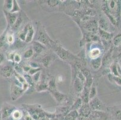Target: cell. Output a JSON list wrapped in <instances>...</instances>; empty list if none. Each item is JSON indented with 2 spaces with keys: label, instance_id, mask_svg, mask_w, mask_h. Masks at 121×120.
<instances>
[{
  "label": "cell",
  "instance_id": "cell-21",
  "mask_svg": "<svg viewBox=\"0 0 121 120\" xmlns=\"http://www.w3.org/2000/svg\"><path fill=\"white\" fill-rule=\"evenodd\" d=\"M13 7V0H6L4 1V11L10 12Z\"/></svg>",
  "mask_w": 121,
  "mask_h": 120
},
{
  "label": "cell",
  "instance_id": "cell-24",
  "mask_svg": "<svg viewBox=\"0 0 121 120\" xmlns=\"http://www.w3.org/2000/svg\"><path fill=\"white\" fill-rule=\"evenodd\" d=\"M14 41H15V37H14L13 34L7 31V34L5 36V42L9 45H12Z\"/></svg>",
  "mask_w": 121,
  "mask_h": 120
},
{
  "label": "cell",
  "instance_id": "cell-6",
  "mask_svg": "<svg viewBox=\"0 0 121 120\" xmlns=\"http://www.w3.org/2000/svg\"><path fill=\"white\" fill-rule=\"evenodd\" d=\"M54 47H55L54 51L56 53L57 55L59 56V58H61V59L66 60L71 56L69 52L62 48L61 46H58V45H56V44Z\"/></svg>",
  "mask_w": 121,
  "mask_h": 120
},
{
  "label": "cell",
  "instance_id": "cell-9",
  "mask_svg": "<svg viewBox=\"0 0 121 120\" xmlns=\"http://www.w3.org/2000/svg\"><path fill=\"white\" fill-rule=\"evenodd\" d=\"M91 109L88 104H82V106L79 109V114L80 115L87 118L91 115Z\"/></svg>",
  "mask_w": 121,
  "mask_h": 120
},
{
  "label": "cell",
  "instance_id": "cell-22",
  "mask_svg": "<svg viewBox=\"0 0 121 120\" xmlns=\"http://www.w3.org/2000/svg\"><path fill=\"white\" fill-rule=\"evenodd\" d=\"M82 105V99L81 98H78V99L73 103V105L72 106V111H77L78 109L80 108Z\"/></svg>",
  "mask_w": 121,
  "mask_h": 120
},
{
  "label": "cell",
  "instance_id": "cell-40",
  "mask_svg": "<svg viewBox=\"0 0 121 120\" xmlns=\"http://www.w3.org/2000/svg\"><path fill=\"white\" fill-rule=\"evenodd\" d=\"M40 68H37V69H33V68H30V69L28 71V73H29V75L33 76L35 74H36V73L39 72L40 71Z\"/></svg>",
  "mask_w": 121,
  "mask_h": 120
},
{
  "label": "cell",
  "instance_id": "cell-8",
  "mask_svg": "<svg viewBox=\"0 0 121 120\" xmlns=\"http://www.w3.org/2000/svg\"><path fill=\"white\" fill-rule=\"evenodd\" d=\"M15 70L9 66H5L0 69V75L4 78H10L14 74Z\"/></svg>",
  "mask_w": 121,
  "mask_h": 120
},
{
  "label": "cell",
  "instance_id": "cell-43",
  "mask_svg": "<svg viewBox=\"0 0 121 120\" xmlns=\"http://www.w3.org/2000/svg\"><path fill=\"white\" fill-rule=\"evenodd\" d=\"M115 117L117 120H121V111H118L115 112Z\"/></svg>",
  "mask_w": 121,
  "mask_h": 120
},
{
  "label": "cell",
  "instance_id": "cell-4",
  "mask_svg": "<svg viewBox=\"0 0 121 120\" xmlns=\"http://www.w3.org/2000/svg\"><path fill=\"white\" fill-rule=\"evenodd\" d=\"M16 107L10 104L7 103H4L1 109L2 112V120H6L9 116L12 115V113L16 109Z\"/></svg>",
  "mask_w": 121,
  "mask_h": 120
},
{
  "label": "cell",
  "instance_id": "cell-20",
  "mask_svg": "<svg viewBox=\"0 0 121 120\" xmlns=\"http://www.w3.org/2000/svg\"><path fill=\"white\" fill-rule=\"evenodd\" d=\"M99 34L101 36V37L103 39L105 40H108L112 38V34L111 33H110L108 31H105L102 30L101 29H99Z\"/></svg>",
  "mask_w": 121,
  "mask_h": 120
},
{
  "label": "cell",
  "instance_id": "cell-28",
  "mask_svg": "<svg viewBox=\"0 0 121 120\" xmlns=\"http://www.w3.org/2000/svg\"><path fill=\"white\" fill-rule=\"evenodd\" d=\"M34 54H35V52H34L32 48H30V49H28V50H27L24 53L23 57L26 59H30V58H31L34 55Z\"/></svg>",
  "mask_w": 121,
  "mask_h": 120
},
{
  "label": "cell",
  "instance_id": "cell-5",
  "mask_svg": "<svg viewBox=\"0 0 121 120\" xmlns=\"http://www.w3.org/2000/svg\"><path fill=\"white\" fill-rule=\"evenodd\" d=\"M89 104L91 110L93 111H101L104 109V104L97 97L91 99L89 101Z\"/></svg>",
  "mask_w": 121,
  "mask_h": 120
},
{
  "label": "cell",
  "instance_id": "cell-14",
  "mask_svg": "<svg viewBox=\"0 0 121 120\" xmlns=\"http://www.w3.org/2000/svg\"><path fill=\"white\" fill-rule=\"evenodd\" d=\"M35 34V29H34L33 26V25H31V24H30L29 27V29H28V33H27L26 38H25V42L30 43L31 41H32L34 39Z\"/></svg>",
  "mask_w": 121,
  "mask_h": 120
},
{
  "label": "cell",
  "instance_id": "cell-3",
  "mask_svg": "<svg viewBox=\"0 0 121 120\" xmlns=\"http://www.w3.org/2000/svg\"><path fill=\"white\" fill-rule=\"evenodd\" d=\"M25 90L21 86L16 84H12L10 88V99L12 101H15L22 95Z\"/></svg>",
  "mask_w": 121,
  "mask_h": 120
},
{
  "label": "cell",
  "instance_id": "cell-12",
  "mask_svg": "<svg viewBox=\"0 0 121 120\" xmlns=\"http://www.w3.org/2000/svg\"><path fill=\"white\" fill-rule=\"evenodd\" d=\"M84 83L81 82L80 79L77 78H75L73 81V88L76 92H81L84 89Z\"/></svg>",
  "mask_w": 121,
  "mask_h": 120
},
{
  "label": "cell",
  "instance_id": "cell-26",
  "mask_svg": "<svg viewBox=\"0 0 121 120\" xmlns=\"http://www.w3.org/2000/svg\"><path fill=\"white\" fill-rule=\"evenodd\" d=\"M36 90L37 91H39V92L48 90V83H46L45 82H41V83H40L39 84H38L37 85V87H36Z\"/></svg>",
  "mask_w": 121,
  "mask_h": 120
},
{
  "label": "cell",
  "instance_id": "cell-32",
  "mask_svg": "<svg viewBox=\"0 0 121 120\" xmlns=\"http://www.w3.org/2000/svg\"><path fill=\"white\" fill-rule=\"evenodd\" d=\"M24 77L25 79V80H26V82H27V83H28V85L29 86L33 85L34 81L33 80L32 78L31 77L30 75H29V74H24Z\"/></svg>",
  "mask_w": 121,
  "mask_h": 120
},
{
  "label": "cell",
  "instance_id": "cell-45",
  "mask_svg": "<svg viewBox=\"0 0 121 120\" xmlns=\"http://www.w3.org/2000/svg\"><path fill=\"white\" fill-rule=\"evenodd\" d=\"M25 120H34L33 118H32L31 116H30L29 115H27L25 116Z\"/></svg>",
  "mask_w": 121,
  "mask_h": 120
},
{
  "label": "cell",
  "instance_id": "cell-33",
  "mask_svg": "<svg viewBox=\"0 0 121 120\" xmlns=\"http://www.w3.org/2000/svg\"><path fill=\"white\" fill-rule=\"evenodd\" d=\"M110 77H111L112 78V81H114V82H116V83H117L119 85H121V78H119L118 76H113L112 74H109ZM109 79H111V78H108Z\"/></svg>",
  "mask_w": 121,
  "mask_h": 120
},
{
  "label": "cell",
  "instance_id": "cell-17",
  "mask_svg": "<svg viewBox=\"0 0 121 120\" xmlns=\"http://www.w3.org/2000/svg\"><path fill=\"white\" fill-rule=\"evenodd\" d=\"M31 24H28L27 25H25L24 26V29L20 31V33H19V38L21 40L23 41H25V38H26V36H27V33H28V31L29 29V27H30V25Z\"/></svg>",
  "mask_w": 121,
  "mask_h": 120
},
{
  "label": "cell",
  "instance_id": "cell-29",
  "mask_svg": "<svg viewBox=\"0 0 121 120\" xmlns=\"http://www.w3.org/2000/svg\"><path fill=\"white\" fill-rule=\"evenodd\" d=\"M78 116L77 111H72L66 116L68 120H74Z\"/></svg>",
  "mask_w": 121,
  "mask_h": 120
},
{
  "label": "cell",
  "instance_id": "cell-11",
  "mask_svg": "<svg viewBox=\"0 0 121 120\" xmlns=\"http://www.w3.org/2000/svg\"><path fill=\"white\" fill-rule=\"evenodd\" d=\"M45 46H44L38 41H35L33 43V50L36 54H39L45 49Z\"/></svg>",
  "mask_w": 121,
  "mask_h": 120
},
{
  "label": "cell",
  "instance_id": "cell-37",
  "mask_svg": "<svg viewBox=\"0 0 121 120\" xmlns=\"http://www.w3.org/2000/svg\"><path fill=\"white\" fill-rule=\"evenodd\" d=\"M22 59V57L21 55L20 54H19L17 53H16L15 55V57H14V59H13V62H15L16 64H19V62L21 61Z\"/></svg>",
  "mask_w": 121,
  "mask_h": 120
},
{
  "label": "cell",
  "instance_id": "cell-39",
  "mask_svg": "<svg viewBox=\"0 0 121 120\" xmlns=\"http://www.w3.org/2000/svg\"><path fill=\"white\" fill-rule=\"evenodd\" d=\"M15 71L16 73H17V74H21V75H23V73H24L22 68L21 67H20V66H17V64L16 65V66H15Z\"/></svg>",
  "mask_w": 121,
  "mask_h": 120
},
{
  "label": "cell",
  "instance_id": "cell-16",
  "mask_svg": "<svg viewBox=\"0 0 121 120\" xmlns=\"http://www.w3.org/2000/svg\"><path fill=\"white\" fill-rule=\"evenodd\" d=\"M50 92H51V94H52L54 99H56V100L58 102H61V101L63 100V99L65 97V95L59 92V91H57V89L51 91Z\"/></svg>",
  "mask_w": 121,
  "mask_h": 120
},
{
  "label": "cell",
  "instance_id": "cell-18",
  "mask_svg": "<svg viewBox=\"0 0 121 120\" xmlns=\"http://www.w3.org/2000/svg\"><path fill=\"white\" fill-rule=\"evenodd\" d=\"M98 24L99 29L105 31H108V28H109V26H108L107 22L105 21V19H101L99 21Z\"/></svg>",
  "mask_w": 121,
  "mask_h": 120
},
{
  "label": "cell",
  "instance_id": "cell-41",
  "mask_svg": "<svg viewBox=\"0 0 121 120\" xmlns=\"http://www.w3.org/2000/svg\"><path fill=\"white\" fill-rule=\"evenodd\" d=\"M16 53L14 52H9V54H7V59H8L9 61H13L14 57H15V55Z\"/></svg>",
  "mask_w": 121,
  "mask_h": 120
},
{
  "label": "cell",
  "instance_id": "cell-35",
  "mask_svg": "<svg viewBox=\"0 0 121 120\" xmlns=\"http://www.w3.org/2000/svg\"><path fill=\"white\" fill-rule=\"evenodd\" d=\"M111 69H112V73H113V74L114 76H118L119 77L120 75L119 74L118 70H117V66H116V64H113L111 67Z\"/></svg>",
  "mask_w": 121,
  "mask_h": 120
},
{
  "label": "cell",
  "instance_id": "cell-38",
  "mask_svg": "<svg viewBox=\"0 0 121 120\" xmlns=\"http://www.w3.org/2000/svg\"><path fill=\"white\" fill-rule=\"evenodd\" d=\"M40 74H41V73H40V71H39V72L36 73V74H35L34 75H33L32 79L33 80L34 82H38L40 79Z\"/></svg>",
  "mask_w": 121,
  "mask_h": 120
},
{
  "label": "cell",
  "instance_id": "cell-44",
  "mask_svg": "<svg viewBox=\"0 0 121 120\" xmlns=\"http://www.w3.org/2000/svg\"><path fill=\"white\" fill-rule=\"evenodd\" d=\"M30 67L31 68H33V69H37V68H39V66L37 64L36 62H31L30 64Z\"/></svg>",
  "mask_w": 121,
  "mask_h": 120
},
{
  "label": "cell",
  "instance_id": "cell-25",
  "mask_svg": "<svg viewBox=\"0 0 121 120\" xmlns=\"http://www.w3.org/2000/svg\"><path fill=\"white\" fill-rule=\"evenodd\" d=\"M21 8L19 5L18 3L16 0H13V7L12 9L10 11V13H17L20 12Z\"/></svg>",
  "mask_w": 121,
  "mask_h": 120
},
{
  "label": "cell",
  "instance_id": "cell-36",
  "mask_svg": "<svg viewBox=\"0 0 121 120\" xmlns=\"http://www.w3.org/2000/svg\"><path fill=\"white\" fill-rule=\"evenodd\" d=\"M113 41V43L115 46H118L121 42V34H119L116 36V37H114Z\"/></svg>",
  "mask_w": 121,
  "mask_h": 120
},
{
  "label": "cell",
  "instance_id": "cell-19",
  "mask_svg": "<svg viewBox=\"0 0 121 120\" xmlns=\"http://www.w3.org/2000/svg\"><path fill=\"white\" fill-rule=\"evenodd\" d=\"M11 116L13 118V120H21L23 116V114L21 111H20L19 109H16L13 112Z\"/></svg>",
  "mask_w": 121,
  "mask_h": 120
},
{
  "label": "cell",
  "instance_id": "cell-47",
  "mask_svg": "<svg viewBox=\"0 0 121 120\" xmlns=\"http://www.w3.org/2000/svg\"><path fill=\"white\" fill-rule=\"evenodd\" d=\"M120 64H121V62H120Z\"/></svg>",
  "mask_w": 121,
  "mask_h": 120
},
{
  "label": "cell",
  "instance_id": "cell-15",
  "mask_svg": "<svg viewBox=\"0 0 121 120\" xmlns=\"http://www.w3.org/2000/svg\"><path fill=\"white\" fill-rule=\"evenodd\" d=\"M91 65L95 70H98L100 69L102 65V58L101 57H98L97 58L91 59Z\"/></svg>",
  "mask_w": 121,
  "mask_h": 120
},
{
  "label": "cell",
  "instance_id": "cell-10",
  "mask_svg": "<svg viewBox=\"0 0 121 120\" xmlns=\"http://www.w3.org/2000/svg\"><path fill=\"white\" fill-rule=\"evenodd\" d=\"M55 59H56V57L53 55H47L42 59V63L44 67L47 68L51 65Z\"/></svg>",
  "mask_w": 121,
  "mask_h": 120
},
{
  "label": "cell",
  "instance_id": "cell-30",
  "mask_svg": "<svg viewBox=\"0 0 121 120\" xmlns=\"http://www.w3.org/2000/svg\"><path fill=\"white\" fill-rule=\"evenodd\" d=\"M7 29L4 32V33L2 34V35L0 36V48H2L3 46L4 45V44L5 43V36H6V34H7Z\"/></svg>",
  "mask_w": 121,
  "mask_h": 120
},
{
  "label": "cell",
  "instance_id": "cell-13",
  "mask_svg": "<svg viewBox=\"0 0 121 120\" xmlns=\"http://www.w3.org/2000/svg\"><path fill=\"white\" fill-rule=\"evenodd\" d=\"M101 50L99 48L97 47H95L92 48L89 53V55L91 59H95V58H97L98 57H101Z\"/></svg>",
  "mask_w": 121,
  "mask_h": 120
},
{
  "label": "cell",
  "instance_id": "cell-2",
  "mask_svg": "<svg viewBox=\"0 0 121 120\" xmlns=\"http://www.w3.org/2000/svg\"><path fill=\"white\" fill-rule=\"evenodd\" d=\"M83 25L85 29L92 33H95L98 29V24L95 20H91L89 16H85L82 19Z\"/></svg>",
  "mask_w": 121,
  "mask_h": 120
},
{
  "label": "cell",
  "instance_id": "cell-34",
  "mask_svg": "<svg viewBox=\"0 0 121 120\" xmlns=\"http://www.w3.org/2000/svg\"><path fill=\"white\" fill-rule=\"evenodd\" d=\"M76 78H78L81 82H82L83 83H85L86 82V78L84 77V76L82 74V73L81 72L80 70L77 72V76H76Z\"/></svg>",
  "mask_w": 121,
  "mask_h": 120
},
{
  "label": "cell",
  "instance_id": "cell-31",
  "mask_svg": "<svg viewBox=\"0 0 121 120\" xmlns=\"http://www.w3.org/2000/svg\"><path fill=\"white\" fill-rule=\"evenodd\" d=\"M61 1H58V0H49L47 1L48 5L51 7H54L57 6L58 5L61 3Z\"/></svg>",
  "mask_w": 121,
  "mask_h": 120
},
{
  "label": "cell",
  "instance_id": "cell-46",
  "mask_svg": "<svg viewBox=\"0 0 121 120\" xmlns=\"http://www.w3.org/2000/svg\"><path fill=\"white\" fill-rule=\"evenodd\" d=\"M0 120H2V112L1 110H0Z\"/></svg>",
  "mask_w": 121,
  "mask_h": 120
},
{
  "label": "cell",
  "instance_id": "cell-42",
  "mask_svg": "<svg viewBox=\"0 0 121 120\" xmlns=\"http://www.w3.org/2000/svg\"><path fill=\"white\" fill-rule=\"evenodd\" d=\"M5 57L4 54L0 52V65L3 64V62L5 61Z\"/></svg>",
  "mask_w": 121,
  "mask_h": 120
},
{
  "label": "cell",
  "instance_id": "cell-23",
  "mask_svg": "<svg viewBox=\"0 0 121 120\" xmlns=\"http://www.w3.org/2000/svg\"><path fill=\"white\" fill-rule=\"evenodd\" d=\"M22 23V18L21 17V16H18L16 19V22L14 24V25L11 27L12 30L16 31L17 29H19V28L20 27Z\"/></svg>",
  "mask_w": 121,
  "mask_h": 120
},
{
  "label": "cell",
  "instance_id": "cell-27",
  "mask_svg": "<svg viewBox=\"0 0 121 120\" xmlns=\"http://www.w3.org/2000/svg\"><path fill=\"white\" fill-rule=\"evenodd\" d=\"M96 94H97L96 87L95 86H92L90 88V91H89V99H90V100L91 99L96 97Z\"/></svg>",
  "mask_w": 121,
  "mask_h": 120
},
{
  "label": "cell",
  "instance_id": "cell-1",
  "mask_svg": "<svg viewBox=\"0 0 121 120\" xmlns=\"http://www.w3.org/2000/svg\"><path fill=\"white\" fill-rule=\"evenodd\" d=\"M36 41L40 43L44 46H49V47H54L56 44L49 37L46 30L40 23H38V25L37 26Z\"/></svg>",
  "mask_w": 121,
  "mask_h": 120
},
{
  "label": "cell",
  "instance_id": "cell-7",
  "mask_svg": "<svg viewBox=\"0 0 121 120\" xmlns=\"http://www.w3.org/2000/svg\"><path fill=\"white\" fill-rule=\"evenodd\" d=\"M4 15L7 22V27H12L16 22L17 17V13H12L10 12H7L4 11Z\"/></svg>",
  "mask_w": 121,
  "mask_h": 120
}]
</instances>
